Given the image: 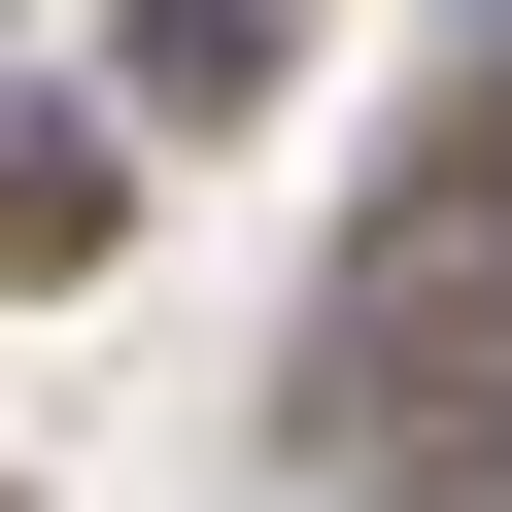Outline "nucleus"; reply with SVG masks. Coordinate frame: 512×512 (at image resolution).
Returning a JSON list of instances; mask_svg holds the SVG:
<instances>
[{"instance_id":"f257e3e1","label":"nucleus","mask_w":512,"mask_h":512,"mask_svg":"<svg viewBox=\"0 0 512 512\" xmlns=\"http://www.w3.org/2000/svg\"><path fill=\"white\" fill-rule=\"evenodd\" d=\"M274 69H308V0H137V137H239Z\"/></svg>"},{"instance_id":"f03ea898","label":"nucleus","mask_w":512,"mask_h":512,"mask_svg":"<svg viewBox=\"0 0 512 512\" xmlns=\"http://www.w3.org/2000/svg\"><path fill=\"white\" fill-rule=\"evenodd\" d=\"M0 274H103V137L69 103H0Z\"/></svg>"},{"instance_id":"7ed1b4c3","label":"nucleus","mask_w":512,"mask_h":512,"mask_svg":"<svg viewBox=\"0 0 512 512\" xmlns=\"http://www.w3.org/2000/svg\"><path fill=\"white\" fill-rule=\"evenodd\" d=\"M444 512H512V376H478V410H444Z\"/></svg>"}]
</instances>
